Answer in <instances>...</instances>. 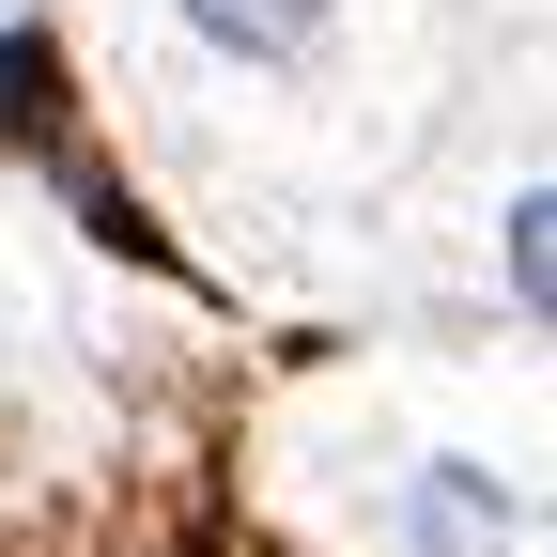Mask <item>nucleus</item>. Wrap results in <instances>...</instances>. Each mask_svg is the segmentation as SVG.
<instances>
[{
  "label": "nucleus",
  "instance_id": "1",
  "mask_svg": "<svg viewBox=\"0 0 557 557\" xmlns=\"http://www.w3.org/2000/svg\"><path fill=\"white\" fill-rule=\"evenodd\" d=\"M403 527L434 542V557H496V542H511L527 511H511V496H496L480 465H434V480H418V511H403Z\"/></svg>",
  "mask_w": 557,
  "mask_h": 557
},
{
  "label": "nucleus",
  "instance_id": "2",
  "mask_svg": "<svg viewBox=\"0 0 557 557\" xmlns=\"http://www.w3.org/2000/svg\"><path fill=\"white\" fill-rule=\"evenodd\" d=\"M171 16L218 47V62H295V47L325 32V0H171Z\"/></svg>",
  "mask_w": 557,
  "mask_h": 557
},
{
  "label": "nucleus",
  "instance_id": "3",
  "mask_svg": "<svg viewBox=\"0 0 557 557\" xmlns=\"http://www.w3.org/2000/svg\"><path fill=\"white\" fill-rule=\"evenodd\" d=\"M542 233H557V201L527 186V201H511V310H527V325H542V295H557V263H542Z\"/></svg>",
  "mask_w": 557,
  "mask_h": 557
}]
</instances>
